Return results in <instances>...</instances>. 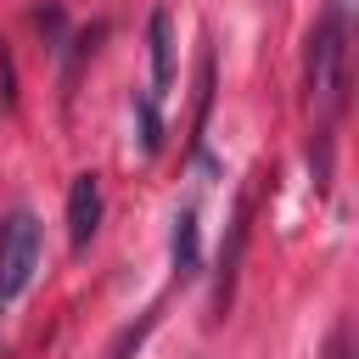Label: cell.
<instances>
[{"mask_svg":"<svg viewBox=\"0 0 359 359\" xmlns=\"http://www.w3.org/2000/svg\"><path fill=\"white\" fill-rule=\"evenodd\" d=\"M309 95L325 123L342 112V95H348V17L337 0L320 11V28L309 39Z\"/></svg>","mask_w":359,"mask_h":359,"instance_id":"cell-1","label":"cell"},{"mask_svg":"<svg viewBox=\"0 0 359 359\" xmlns=\"http://www.w3.org/2000/svg\"><path fill=\"white\" fill-rule=\"evenodd\" d=\"M39 252H45L39 219L34 213H11L0 224V303H11V297L28 292V280L39 275Z\"/></svg>","mask_w":359,"mask_h":359,"instance_id":"cell-2","label":"cell"},{"mask_svg":"<svg viewBox=\"0 0 359 359\" xmlns=\"http://www.w3.org/2000/svg\"><path fill=\"white\" fill-rule=\"evenodd\" d=\"M101 230V180L95 174H79L73 191H67V241L84 252Z\"/></svg>","mask_w":359,"mask_h":359,"instance_id":"cell-3","label":"cell"},{"mask_svg":"<svg viewBox=\"0 0 359 359\" xmlns=\"http://www.w3.org/2000/svg\"><path fill=\"white\" fill-rule=\"evenodd\" d=\"M146 34H151V95H163L174 84V28H168V11L163 6L151 11Z\"/></svg>","mask_w":359,"mask_h":359,"instance_id":"cell-4","label":"cell"},{"mask_svg":"<svg viewBox=\"0 0 359 359\" xmlns=\"http://www.w3.org/2000/svg\"><path fill=\"white\" fill-rule=\"evenodd\" d=\"M241 247H247V196H236V213H230V247L219 258V314L230 309V292H236V264H241Z\"/></svg>","mask_w":359,"mask_h":359,"instance_id":"cell-5","label":"cell"},{"mask_svg":"<svg viewBox=\"0 0 359 359\" xmlns=\"http://www.w3.org/2000/svg\"><path fill=\"white\" fill-rule=\"evenodd\" d=\"M168 258H174L180 275H196V264H202V241H196V213H191V208H180V219H174Z\"/></svg>","mask_w":359,"mask_h":359,"instance_id":"cell-6","label":"cell"},{"mask_svg":"<svg viewBox=\"0 0 359 359\" xmlns=\"http://www.w3.org/2000/svg\"><path fill=\"white\" fill-rule=\"evenodd\" d=\"M135 112H140V151H146V157H157V146H163V118H157V95L146 90V95L135 101Z\"/></svg>","mask_w":359,"mask_h":359,"instance_id":"cell-7","label":"cell"},{"mask_svg":"<svg viewBox=\"0 0 359 359\" xmlns=\"http://www.w3.org/2000/svg\"><path fill=\"white\" fill-rule=\"evenodd\" d=\"M208 112H213V50H202V73H196V140L208 129Z\"/></svg>","mask_w":359,"mask_h":359,"instance_id":"cell-8","label":"cell"},{"mask_svg":"<svg viewBox=\"0 0 359 359\" xmlns=\"http://www.w3.org/2000/svg\"><path fill=\"white\" fill-rule=\"evenodd\" d=\"M0 95H6V107H17V79H11V50L0 45Z\"/></svg>","mask_w":359,"mask_h":359,"instance_id":"cell-9","label":"cell"},{"mask_svg":"<svg viewBox=\"0 0 359 359\" xmlns=\"http://www.w3.org/2000/svg\"><path fill=\"white\" fill-rule=\"evenodd\" d=\"M331 359H348V348H342V337H337V348H331Z\"/></svg>","mask_w":359,"mask_h":359,"instance_id":"cell-10","label":"cell"}]
</instances>
